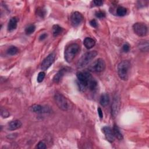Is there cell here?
<instances>
[{"label": "cell", "instance_id": "9c48e42d", "mask_svg": "<svg viewBox=\"0 0 149 149\" xmlns=\"http://www.w3.org/2000/svg\"><path fill=\"white\" fill-rule=\"evenodd\" d=\"M83 20V16L82 14L79 12H74L72 14L71 17V20L72 25L74 27L78 26L81 24Z\"/></svg>", "mask_w": 149, "mask_h": 149}, {"label": "cell", "instance_id": "44dd1931", "mask_svg": "<svg viewBox=\"0 0 149 149\" xmlns=\"http://www.w3.org/2000/svg\"><path fill=\"white\" fill-rule=\"evenodd\" d=\"M127 13V9L125 7H119L117 8V15L119 16H123L126 15Z\"/></svg>", "mask_w": 149, "mask_h": 149}, {"label": "cell", "instance_id": "e0dca14e", "mask_svg": "<svg viewBox=\"0 0 149 149\" xmlns=\"http://www.w3.org/2000/svg\"><path fill=\"white\" fill-rule=\"evenodd\" d=\"M139 49L142 52H148V42L147 40H142L139 42L138 45Z\"/></svg>", "mask_w": 149, "mask_h": 149}, {"label": "cell", "instance_id": "ac0fdd59", "mask_svg": "<svg viewBox=\"0 0 149 149\" xmlns=\"http://www.w3.org/2000/svg\"><path fill=\"white\" fill-rule=\"evenodd\" d=\"M113 131V133H114L115 138H116L119 140H121L123 139V135L121 133V132H120L119 129L118 128V127L117 125L114 126Z\"/></svg>", "mask_w": 149, "mask_h": 149}, {"label": "cell", "instance_id": "484cf974", "mask_svg": "<svg viewBox=\"0 0 149 149\" xmlns=\"http://www.w3.org/2000/svg\"><path fill=\"white\" fill-rule=\"evenodd\" d=\"M96 16L98 18H104L105 17V13L103 11H98L96 12Z\"/></svg>", "mask_w": 149, "mask_h": 149}, {"label": "cell", "instance_id": "7c38bea8", "mask_svg": "<svg viewBox=\"0 0 149 149\" xmlns=\"http://www.w3.org/2000/svg\"><path fill=\"white\" fill-rule=\"evenodd\" d=\"M22 125V123L19 120H14L10 122L8 124V129L9 131H15L18 129H19Z\"/></svg>", "mask_w": 149, "mask_h": 149}, {"label": "cell", "instance_id": "ffe728a7", "mask_svg": "<svg viewBox=\"0 0 149 149\" xmlns=\"http://www.w3.org/2000/svg\"><path fill=\"white\" fill-rule=\"evenodd\" d=\"M63 29L61 26H59L58 24H55L54 25L53 27V36L54 37H57L58 35H59L62 32H63Z\"/></svg>", "mask_w": 149, "mask_h": 149}, {"label": "cell", "instance_id": "d4e9b609", "mask_svg": "<svg viewBox=\"0 0 149 149\" xmlns=\"http://www.w3.org/2000/svg\"><path fill=\"white\" fill-rule=\"evenodd\" d=\"M45 74L44 72H40L38 74V76H37V82L39 83L42 82L45 78Z\"/></svg>", "mask_w": 149, "mask_h": 149}, {"label": "cell", "instance_id": "7a4b0ae2", "mask_svg": "<svg viewBox=\"0 0 149 149\" xmlns=\"http://www.w3.org/2000/svg\"><path fill=\"white\" fill-rule=\"evenodd\" d=\"M54 100L58 107L63 111H68L72 107V103L68 99L61 93H55Z\"/></svg>", "mask_w": 149, "mask_h": 149}, {"label": "cell", "instance_id": "1f68e13d", "mask_svg": "<svg viewBox=\"0 0 149 149\" xmlns=\"http://www.w3.org/2000/svg\"><path fill=\"white\" fill-rule=\"evenodd\" d=\"M90 25L93 27V28H96L98 26V23L97 22V21L95 20V19H93L90 22Z\"/></svg>", "mask_w": 149, "mask_h": 149}, {"label": "cell", "instance_id": "2e32d148", "mask_svg": "<svg viewBox=\"0 0 149 149\" xmlns=\"http://www.w3.org/2000/svg\"><path fill=\"white\" fill-rule=\"evenodd\" d=\"M109 101H110V99H109V95L108 94L104 93L100 97V103L102 106L103 107L107 106L109 103Z\"/></svg>", "mask_w": 149, "mask_h": 149}, {"label": "cell", "instance_id": "7402d4cb", "mask_svg": "<svg viewBox=\"0 0 149 149\" xmlns=\"http://www.w3.org/2000/svg\"><path fill=\"white\" fill-rule=\"evenodd\" d=\"M18 52H19V49L15 46H11L7 50V53L10 55H16V54L18 53Z\"/></svg>", "mask_w": 149, "mask_h": 149}, {"label": "cell", "instance_id": "5bb4252c", "mask_svg": "<svg viewBox=\"0 0 149 149\" xmlns=\"http://www.w3.org/2000/svg\"><path fill=\"white\" fill-rule=\"evenodd\" d=\"M66 71H67V69L65 68H64V69H62L59 70L57 72V73H56L55 74V76H54V78H53V82L55 83H59L61 81V80L63 79V78L64 76V74H65Z\"/></svg>", "mask_w": 149, "mask_h": 149}, {"label": "cell", "instance_id": "30bf717a", "mask_svg": "<svg viewBox=\"0 0 149 149\" xmlns=\"http://www.w3.org/2000/svg\"><path fill=\"white\" fill-rule=\"evenodd\" d=\"M121 102L119 98L116 96L114 97L113 104L111 105V114L114 117H115L119 113L120 109Z\"/></svg>", "mask_w": 149, "mask_h": 149}, {"label": "cell", "instance_id": "52a82bcc", "mask_svg": "<svg viewBox=\"0 0 149 149\" xmlns=\"http://www.w3.org/2000/svg\"><path fill=\"white\" fill-rule=\"evenodd\" d=\"M105 68V63L103 59L98 58L96 61H94L93 64L90 66V71L100 73L103 72Z\"/></svg>", "mask_w": 149, "mask_h": 149}, {"label": "cell", "instance_id": "3957f363", "mask_svg": "<svg viewBox=\"0 0 149 149\" xmlns=\"http://www.w3.org/2000/svg\"><path fill=\"white\" fill-rule=\"evenodd\" d=\"M79 81V88L82 90H84L88 88L89 83L93 79L91 74L89 72H79L76 74Z\"/></svg>", "mask_w": 149, "mask_h": 149}, {"label": "cell", "instance_id": "f546056e", "mask_svg": "<svg viewBox=\"0 0 149 149\" xmlns=\"http://www.w3.org/2000/svg\"><path fill=\"white\" fill-rule=\"evenodd\" d=\"M122 49H123V51L124 52L127 53V52H128V51H129L130 46H129V45L128 44L126 43V44H124V45H123Z\"/></svg>", "mask_w": 149, "mask_h": 149}, {"label": "cell", "instance_id": "5b68a950", "mask_svg": "<svg viewBox=\"0 0 149 149\" xmlns=\"http://www.w3.org/2000/svg\"><path fill=\"white\" fill-rule=\"evenodd\" d=\"M96 51H91L87 52L82 55V57L79 59L77 63V68L78 69L83 68L86 65H88L92 59H93L97 55Z\"/></svg>", "mask_w": 149, "mask_h": 149}, {"label": "cell", "instance_id": "603a6c76", "mask_svg": "<svg viewBox=\"0 0 149 149\" xmlns=\"http://www.w3.org/2000/svg\"><path fill=\"white\" fill-rule=\"evenodd\" d=\"M97 87V82L96 80H94L93 78L90 81V82L89 83L88 86V88H89V89L92 90V91H94L96 89Z\"/></svg>", "mask_w": 149, "mask_h": 149}, {"label": "cell", "instance_id": "4fadbf2b", "mask_svg": "<svg viewBox=\"0 0 149 149\" xmlns=\"http://www.w3.org/2000/svg\"><path fill=\"white\" fill-rule=\"evenodd\" d=\"M18 21V20L16 17L12 18L8 24V30L9 32H12L15 30L17 28Z\"/></svg>", "mask_w": 149, "mask_h": 149}, {"label": "cell", "instance_id": "9a60e30c", "mask_svg": "<svg viewBox=\"0 0 149 149\" xmlns=\"http://www.w3.org/2000/svg\"><path fill=\"white\" fill-rule=\"evenodd\" d=\"M83 44L86 48L91 49L93 47H94L96 44V42L93 39L90 38V37H86L83 41Z\"/></svg>", "mask_w": 149, "mask_h": 149}, {"label": "cell", "instance_id": "cb8c5ba5", "mask_svg": "<svg viewBox=\"0 0 149 149\" xmlns=\"http://www.w3.org/2000/svg\"><path fill=\"white\" fill-rule=\"evenodd\" d=\"M36 29V26L34 24H30L25 29V33L26 34H32Z\"/></svg>", "mask_w": 149, "mask_h": 149}, {"label": "cell", "instance_id": "83f0119b", "mask_svg": "<svg viewBox=\"0 0 149 149\" xmlns=\"http://www.w3.org/2000/svg\"><path fill=\"white\" fill-rule=\"evenodd\" d=\"M36 148L39 149H45L47 148V146L43 142H40L36 146Z\"/></svg>", "mask_w": 149, "mask_h": 149}, {"label": "cell", "instance_id": "6da1fadb", "mask_svg": "<svg viewBox=\"0 0 149 149\" xmlns=\"http://www.w3.org/2000/svg\"><path fill=\"white\" fill-rule=\"evenodd\" d=\"M80 50V46L76 43H72L68 45L65 50V59L68 63H71Z\"/></svg>", "mask_w": 149, "mask_h": 149}, {"label": "cell", "instance_id": "ba28073f", "mask_svg": "<svg viewBox=\"0 0 149 149\" xmlns=\"http://www.w3.org/2000/svg\"><path fill=\"white\" fill-rule=\"evenodd\" d=\"M55 59V53H51L49 54L42 62L41 68L44 70H47L51 65L54 63V62Z\"/></svg>", "mask_w": 149, "mask_h": 149}, {"label": "cell", "instance_id": "277c9868", "mask_svg": "<svg viewBox=\"0 0 149 149\" xmlns=\"http://www.w3.org/2000/svg\"><path fill=\"white\" fill-rule=\"evenodd\" d=\"M131 64L128 61H122L118 65V74L121 79L127 80L128 79Z\"/></svg>", "mask_w": 149, "mask_h": 149}, {"label": "cell", "instance_id": "f1b7e54d", "mask_svg": "<svg viewBox=\"0 0 149 149\" xmlns=\"http://www.w3.org/2000/svg\"><path fill=\"white\" fill-rule=\"evenodd\" d=\"M45 12L43 8L38 9L37 10V14L41 17H43L44 15H45Z\"/></svg>", "mask_w": 149, "mask_h": 149}, {"label": "cell", "instance_id": "4316f807", "mask_svg": "<svg viewBox=\"0 0 149 149\" xmlns=\"http://www.w3.org/2000/svg\"><path fill=\"white\" fill-rule=\"evenodd\" d=\"M1 115L3 117V118H8L10 114H9V113L7 109H1Z\"/></svg>", "mask_w": 149, "mask_h": 149}, {"label": "cell", "instance_id": "4dcf8cb0", "mask_svg": "<svg viewBox=\"0 0 149 149\" xmlns=\"http://www.w3.org/2000/svg\"><path fill=\"white\" fill-rule=\"evenodd\" d=\"M93 3L96 7H100L103 4V1H100V0H95V1H93Z\"/></svg>", "mask_w": 149, "mask_h": 149}, {"label": "cell", "instance_id": "8992f818", "mask_svg": "<svg viewBox=\"0 0 149 149\" xmlns=\"http://www.w3.org/2000/svg\"><path fill=\"white\" fill-rule=\"evenodd\" d=\"M133 30L136 34L139 37L146 36L148 32L146 24L142 22H137L133 25Z\"/></svg>", "mask_w": 149, "mask_h": 149}, {"label": "cell", "instance_id": "8fae6325", "mask_svg": "<svg viewBox=\"0 0 149 149\" xmlns=\"http://www.w3.org/2000/svg\"><path fill=\"white\" fill-rule=\"evenodd\" d=\"M102 131L105 134V138L107 139V140L110 143H113L114 141V139H115L113 131L112 130L111 128H109V127H104L103 128Z\"/></svg>", "mask_w": 149, "mask_h": 149}, {"label": "cell", "instance_id": "d6986e66", "mask_svg": "<svg viewBox=\"0 0 149 149\" xmlns=\"http://www.w3.org/2000/svg\"><path fill=\"white\" fill-rule=\"evenodd\" d=\"M31 110L34 113H44V108L39 104H34L31 107Z\"/></svg>", "mask_w": 149, "mask_h": 149}, {"label": "cell", "instance_id": "d6a6232c", "mask_svg": "<svg viewBox=\"0 0 149 149\" xmlns=\"http://www.w3.org/2000/svg\"><path fill=\"white\" fill-rule=\"evenodd\" d=\"M97 111H98V114L99 117H100L101 119H102L103 118V111L102 109L100 107H98L97 109Z\"/></svg>", "mask_w": 149, "mask_h": 149}, {"label": "cell", "instance_id": "836d02e7", "mask_svg": "<svg viewBox=\"0 0 149 149\" xmlns=\"http://www.w3.org/2000/svg\"><path fill=\"white\" fill-rule=\"evenodd\" d=\"M47 34H46V33H44V34H42L40 36V38H39V39H40V40H44L45 38H46V37H47Z\"/></svg>", "mask_w": 149, "mask_h": 149}]
</instances>
